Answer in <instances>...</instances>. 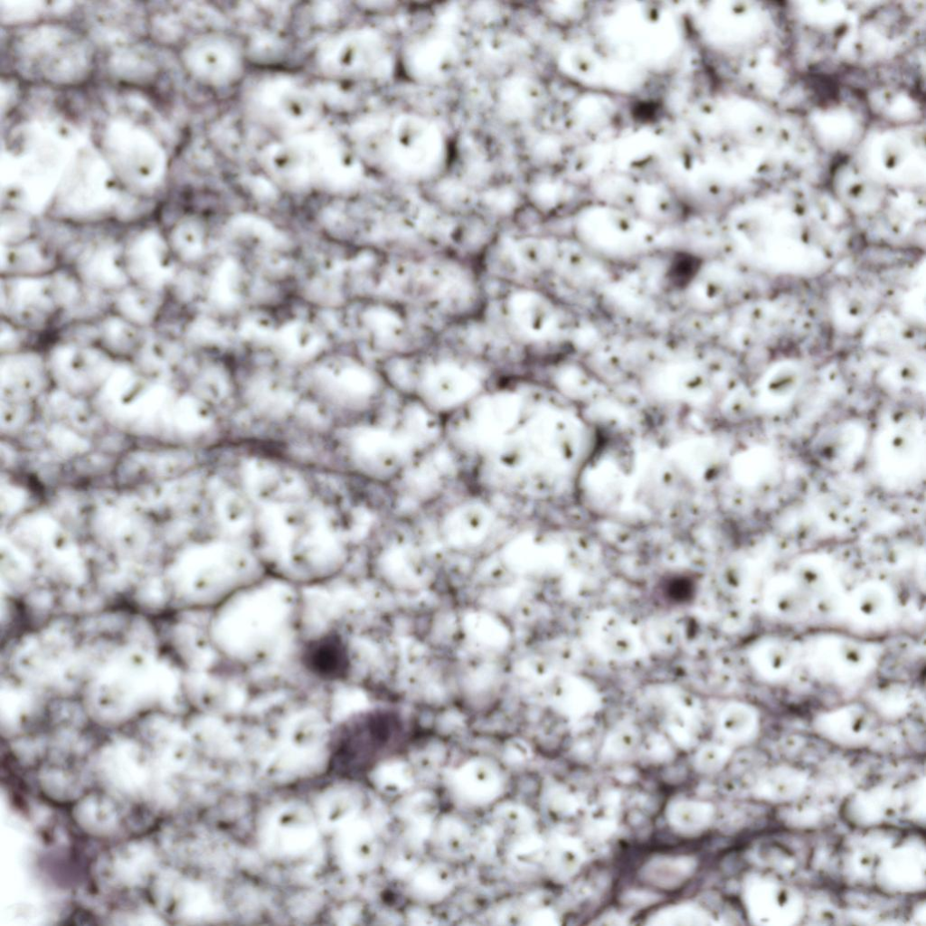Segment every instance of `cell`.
Instances as JSON below:
<instances>
[{"instance_id": "cell-2", "label": "cell", "mask_w": 926, "mask_h": 926, "mask_svg": "<svg viewBox=\"0 0 926 926\" xmlns=\"http://www.w3.org/2000/svg\"><path fill=\"white\" fill-rule=\"evenodd\" d=\"M396 157L407 174L423 175L437 170L445 144L439 128L418 116H403L396 127Z\"/></svg>"}, {"instance_id": "cell-1", "label": "cell", "mask_w": 926, "mask_h": 926, "mask_svg": "<svg viewBox=\"0 0 926 926\" xmlns=\"http://www.w3.org/2000/svg\"><path fill=\"white\" fill-rule=\"evenodd\" d=\"M390 737L386 713H358L337 725L331 739L330 770L343 777L356 776L373 764Z\"/></svg>"}, {"instance_id": "cell-3", "label": "cell", "mask_w": 926, "mask_h": 926, "mask_svg": "<svg viewBox=\"0 0 926 926\" xmlns=\"http://www.w3.org/2000/svg\"><path fill=\"white\" fill-rule=\"evenodd\" d=\"M299 662L311 676L324 682L346 679L352 668L351 650L336 630L322 632L307 639L300 648Z\"/></svg>"}]
</instances>
